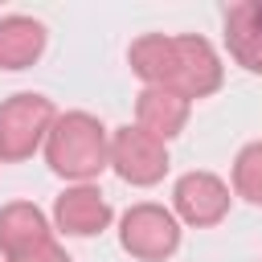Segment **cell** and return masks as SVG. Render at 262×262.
Masks as SVG:
<instances>
[{
  "mask_svg": "<svg viewBox=\"0 0 262 262\" xmlns=\"http://www.w3.org/2000/svg\"><path fill=\"white\" fill-rule=\"evenodd\" d=\"M45 164L74 184H90L102 168H111V131L90 111H66L45 139Z\"/></svg>",
  "mask_w": 262,
  "mask_h": 262,
  "instance_id": "cell-1",
  "label": "cell"
},
{
  "mask_svg": "<svg viewBox=\"0 0 262 262\" xmlns=\"http://www.w3.org/2000/svg\"><path fill=\"white\" fill-rule=\"evenodd\" d=\"M225 66L217 49L201 33H168V61H164V90H176L180 98H209L221 90Z\"/></svg>",
  "mask_w": 262,
  "mask_h": 262,
  "instance_id": "cell-2",
  "label": "cell"
},
{
  "mask_svg": "<svg viewBox=\"0 0 262 262\" xmlns=\"http://www.w3.org/2000/svg\"><path fill=\"white\" fill-rule=\"evenodd\" d=\"M53 123H57V111L45 94H37V90L8 94L0 102V160L4 164L29 160L37 147H45Z\"/></svg>",
  "mask_w": 262,
  "mask_h": 262,
  "instance_id": "cell-3",
  "label": "cell"
},
{
  "mask_svg": "<svg viewBox=\"0 0 262 262\" xmlns=\"http://www.w3.org/2000/svg\"><path fill=\"white\" fill-rule=\"evenodd\" d=\"M119 246L139 262H164L180 246V221L156 201H139L119 217Z\"/></svg>",
  "mask_w": 262,
  "mask_h": 262,
  "instance_id": "cell-4",
  "label": "cell"
},
{
  "mask_svg": "<svg viewBox=\"0 0 262 262\" xmlns=\"http://www.w3.org/2000/svg\"><path fill=\"white\" fill-rule=\"evenodd\" d=\"M111 168L123 184L151 188L168 172V143L147 135L143 127H115L111 131Z\"/></svg>",
  "mask_w": 262,
  "mask_h": 262,
  "instance_id": "cell-5",
  "label": "cell"
},
{
  "mask_svg": "<svg viewBox=\"0 0 262 262\" xmlns=\"http://www.w3.org/2000/svg\"><path fill=\"white\" fill-rule=\"evenodd\" d=\"M229 184L217 172H184L172 184V213L176 221L192 225V229H209L221 225L229 213Z\"/></svg>",
  "mask_w": 262,
  "mask_h": 262,
  "instance_id": "cell-6",
  "label": "cell"
},
{
  "mask_svg": "<svg viewBox=\"0 0 262 262\" xmlns=\"http://www.w3.org/2000/svg\"><path fill=\"white\" fill-rule=\"evenodd\" d=\"M111 217H115V209L94 184H70L53 201V225L70 237H94L111 225Z\"/></svg>",
  "mask_w": 262,
  "mask_h": 262,
  "instance_id": "cell-7",
  "label": "cell"
},
{
  "mask_svg": "<svg viewBox=\"0 0 262 262\" xmlns=\"http://www.w3.org/2000/svg\"><path fill=\"white\" fill-rule=\"evenodd\" d=\"M188 111L192 102L180 98L176 90H164V86H143L139 98H135V127H143L147 135L156 139H176L188 123Z\"/></svg>",
  "mask_w": 262,
  "mask_h": 262,
  "instance_id": "cell-8",
  "label": "cell"
},
{
  "mask_svg": "<svg viewBox=\"0 0 262 262\" xmlns=\"http://www.w3.org/2000/svg\"><path fill=\"white\" fill-rule=\"evenodd\" d=\"M225 49L242 70L262 74V8H258V0H237L225 8Z\"/></svg>",
  "mask_w": 262,
  "mask_h": 262,
  "instance_id": "cell-9",
  "label": "cell"
},
{
  "mask_svg": "<svg viewBox=\"0 0 262 262\" xmlns=\"http://www.w3.org/2000/svg\"><path fill=\"white\" fill-rule=\"evenodd\" d=\"M45 41L49 33L37 16H25V12L0 16V70H29L45 53Z\"/></svg>",
  "mask_w": 262,
  "mask_h": 262,
  "instance_id": "cell-10",
  "label": "cell"
},
{
  "mask_svg": "<svg viewBox=\"0 0 262 262\" xmlns=\"http://www.w3.org/2000/svg\"><path fill=\"white\" fill-rule=\"evenodd\" d=\"M45 237H53V229H49V217L33 201H12V205L0 209V254H4V262L33 250Z\"/></svg>",
  "mask_w": 262,
  "mask_h": 262,
  "instance_id": "cell-11",
  "label": "cell"
},
{
  "mask_svg": "<svg viewBox=\"0 0 262 262\" xmlns=\"http://www.w3.org/2000/svg\"><path fill=\"white\" fill-rule=\"evenodd\" d=\"M127 61L135 70V78L143 86H160L164 82V61H168V33H143L131 41Z\"/></svg>",
  "mask_w": 262,
  "mask_h": 262,
  "instance_id": "cell-12",
  "label": "cell"
},
{
  "mask_svg": "<svg viewBox=\"0 0 262 262\" xmlns=\"http://www.w3.org/2000/svg\"><path fill=\"white\" fill-rule=\"evenodd\" d=\"M233 192L262 209V139L246 143L233 156Z\"/></svg>",
  "mask_w": 262,
  "mask_h": 262,
  "instance_id": "cell-13",
  "label": "cell"
},
{
  "mask_svg": "<svg viewBox=\"0 0 262 262\" xmlns=\"http://www.w3.org/2000/svg\"><path fill=\"white\" fill-rule=\"evenodd\" d=\"M8 262H74V258L66 254V246L57 237H45V242H37L33 250H25V254H16Z\"/></svg>",
  "mask_w": 262,
  "mask_h": 262,
  "instance_id": "cell-14",
  "label": "cell"
},
{
  "mask_svg": "<svg viewBox=\"0 0 262 262\" xmlns=\"http://www.w3.org/2000/svg\"><path fill=\"white\" fill-rule=\"evenodd\" d=\"M258 8H262V0H258Z\"/></svg>",
  "mask_w": 262,
  "mask_h": 262,
  "instance_id": "cell-15",
  "label": "cell"
}]
</instances>
